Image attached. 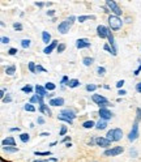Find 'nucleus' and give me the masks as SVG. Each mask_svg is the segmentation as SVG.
I'll return each instance as SVG.
<instances>
[{"label":"nucleus","instance_id":"obj_1","mask_svg":"<svg viewBox=\"0 0 141 162\" xmlns=\"http://www.w3.org/2000/svg\"><path fill=\"white\" fill-rule=\"evenodd\" d=\"M108 25H110V28L112 30H119L121 28V25H123V21H121L120 17L115 15H110V17H108Z\"/></svg>","mask_w":141,"mask_h":162},{"label":"nucleus","instance_id":"obj_2","mask_svg":"<svg viewBox=\"0 0 141 162\" xmlns=\"http://www.w3.org/2000/svg\"><path fill=\"white\" fill-rule=\"evenodd\" d=\"M106 5H107V7L114 12V15H115V16H118V17H119V16L121 15V9L119 8V5H118L116 3H115V2H110V0H108V2H106Z\"/></svg>","mask_w":141,"mask_h":162},{"label":"nucleus","instance_id":"obj_3","mask_svg":"<svg viewBox=\"0 0 141 162\" xmlns=\"http://www.w3.org/2000/svg\"><path fill=\"white\" fill-rule=\"evenodd\" d=\"M137 137H139V123L134 122L133 127H132V131L130 132V136H128V139H130L131 141H134Z\"/></svg>","mask_w":141,"mask_h":162},{"label":"nucleus","instance_id":"obj_4","mask_svg":"<svg viewBox=\"0 0 141 162\" xmlns=\"http://www.w3.org/2000/svg\"><path fill=\"white\" fill-rule=\"evenodd\" d=\"M60 114H61L60 116H63V118H67V119H70V120H73L75 118H76V113H75L73 110H70V109H66V110H63Z\"/></svg>","mask_w":141,"mask_h":162},{"label":"nucleus","instance_id":"obj_5","mask_svg":"<svg viewBox=\"0 0 141 162\" xmlns=\"http://www.w3.org/2000/svg\"><path fill=\"white\" fill-rule=\"evenodd\" d=\"M124 149L121 146H116V148H112V149H107L105 152V155H118L120 153H123Z\"/></svg>","mask_w":141,"mask_h":162},{"label":"nucleus","instance_id":"obj_6","mask_svg":"<svg viewBox=\"0 0 141 162\" xmlns=\"http://www.w3.org/2000/svg\"><path fill=\"white\" fill-rule=\"evenodd\" d=\"M108 32H110V30H108L106 26H103V25H99V26L97 28V34L101 37V38H106V37L108 35Z\"/></svg>","mask_w":141,"mask_h":162},{"label":"nucleus","instance_id":"obj_7","mask_svg":"<svg viewBox=\"0 0 141 162\" xmlns=\"http://www.w3.org/2000/svg\"><path fill=\"white\" fill-rule=\"evenodd\" d=\"M95 144L102 146V148H107V146L111 145V141H108L105 137H97V139H95Z\"/></svg>","mask_w":141,"mask_h":162},{"label":"nucleus","instance_id":"obj_8","mask_svg":"<svg viewBox=\"0 0 141 162\" xmlns=\"http://www.w3.org/2000/svg\"><path fill=\"white\" fill-rule=\"evenodd\" d=\"M98 114H99V116H101V119H103V120H108V119H110V118L112 116V114H111L107 109H101Z\"/></svg>","mask_w":141,"mask_h":162},{"label":"nucleus","instance_id":"obj_9","mask_svg":"<svg viewBox=\"0 0 141 162\" xmlns=\"http://www.w3.org/2000/svg\"><path fill=\"white\" fill-rule=\"evenodd\" d=\"M69 28H70V24H69L68 21H64V22H61V24L59 25V32H60L61 34H67L68 30H69Z\"/></svg>","mask_w":141,"mask_h":162},{"label":"nucleus","instance_id":"obj_10","mask_svg":"<svg viewBox=\"0 0 141 162\" xmlns=\"http://www.w3.org/2000/svg\"><path fill=\"white\" fill-rule=\"evenodd\" d=\"M76 46H77V48H85V47H90V42H89L88 39H79L77 42H76Z\"/></svg>","mask_w":141,"mask_h":162},{"label":"nucleus","instance_id":"obj_11","mask_svg":"<svg viewBox=\"0 0 141 162\" xmlns=\"http://www.w3.org/2000/svg\"><path fill=\"white\" fill-rule=\"evenodd\" d=\"M35 92H37V96H41V97L47 96L46 88H43V86H41V85H37V86H35Z\"/></svg>","mask_w":141,"mask_h":162},{"label":"nucleus","instance_id":"obj_12","mask_svg":"<svg viewBox=\"0 0 141 162\" xmlns=\"http://www.w3.org/2000/svg\"><path fill=\"white\" fill-rule=\"evenodd\" d=\"M121 136H123V132H121L120 128H115L114 129V141H119L121 139Z\"/></svg>","mask_w":141,"mask_h":162},{"label":"nucleus","instance_id":"obj_13","mask_svg":"<svg viewBox=\"0 0 141 162\" xmlns=\"http://www.w3.org/2000/svg\"><path fill=\"white\" fill-rule=\"evenodd\" d=\"M56 46H57V43H56V41H52V42H51V43H50V45H48V46H47L46 48L43 50V51H44V54H50V52L52 51V50H54V48H55Z\"/></svg>","mask_w":141,"mask_h":162},{"label":"nucleus","instance_id":"obj_14","mask_svg":"<svg viewBox=\"0 0 141 162\" xmlns=\"http://www.w3.org/2000/svg\"><path fill=\"white\" fill-rule=\"evenodd\" d=\"M3 145H4V146H15V145H16L15 139H13V137H8V139L3 140Z\"/></svg>","mask_w":141,"mask_h":162},{"label":"nucleus","instance_id":"obj_15","mask_svg":"<svg viewBox=\"0 0 141 162\" xmlns=\"http://www.w3.org/2000/svg\"><path fill=\"white\" fill-rule=\"evenodd\" d=\"M64 103V99L63 98H55V99H51L50 105L51 106H61Z\"/></svg>","mask_w":141,"mask_h":162},{"label":"nucleus","instance_id":"obj_16","mask_svg":"<svg viewBox=\"0 0 141 162\" xmlns=\"http://www.w3.org/2000/svg\"><path fill=\"white\" fill-rule=\"evenodd\" d=\"M93 101L97 103V105H99V103H102V102H105V101H107V99L105 98V97H102V96H98V94H94L93 96Z\"/></svg>","mask_w":141,"mask_h":162},{"label":"nucleus","instance_id":"obj_17","mask_svg":"<svg viewBox=\"0 0 141 162\" xmlns=\"http://www.w3.org/2000/svg\"><path fill=\"white\" fill-rule=\"evenodd\" d=\"M106 127H107V122L103 120V119H101L97 124H95V128H97V129H105Z\"/></svg>","mask_w":141,"mask_h":162},{"label":"nucleus","instance_id":"obj_18","mask_svg":"<svg viewBox=\"0 0 141 162\" xmlns=\"http://www.w3.org/2000/svg\"><path fill=\"white\" fill-rule=\"evenodd\" d=\"M39 111H41V113H43L44 115H48V116L51 115V110H50V109L47 107L46 105H42L41 107H39Z\"/></svg>","mask_w":141,"mask_h":162},{"label":"nucleus","instance_id":"obj_19","mask_svg":"<svg viewBox=\"0 0 141 162\" xmlns=\"http://www.w3.org/2000/svg\"><path fill=\"white\" fill-rule=\"evenodd\" d=\"M42 39H43V42H44V43H48V42H50V39H51V35H50V33H47V32H43V33H42Z\"/></svg>","mask_w":141,"mask_h":162},{"label":"nucleus","instance_id":"obj_20","mask_svg":"<svg viewBox=\"0 0 141 162\" xmlns=\"http://www.w3.org/2000/svg\"><path fill=\"white\" fill-rule=\"evenodd\" d=\"M68 85H69V88H76V86H79V85H80V83H79V80H77V79H73V80H70V81H69Z\"/></svg>","mask_w":141,"mask_h":162},{"label":"nucleus","instance_id":"obj_21","mask_svg":"<svg viewBox=\"0 0 141 162\" xmlns=\"http://www.w3.org/2000/svg\"><path fill=\"white\" fill-rule=\"evenodd\" d=\"M4 151L8 152V153H16L18 149H17L16 146H4Z\"/></svg>","mask_w":141,"mask_h":162},{"label":"nucleus","instance_id":"obj_22","mask_svg":"<svg viewBox=\"0 0 141 162\" xmlns=\"http://www.w3.org/2000/svg\"><path fill=\"white\" fill-rule=\"evenodd\" d=\"M20 139H21L22 142H28V141L30 140V136H29L28 133H21V135H20Z\"/></svg>","mask_w":141,"mask_h":162},{"label":"nucleus","instance_id":"obj_23","mask_svg":"<svg viewBox=\"0 0 141 162\" xmlns=\"http://www.w3.org/2000/svg\"><path fill=\"white\" fill-rule=\"evenodd\" d=\"M106 139H107L108 141H114V129H110V131H108Z\"/></svg>","mask_w":141,"mask_h":162},{"label":"nucleus","instance_id":"obj_24","mask_svg":"<svg viewBox=\"0 0 141 162\" xmlns=\"http://www.w3.org/2000/svg\"><path fill=\"white\" fill-rule=\"evenodd\" d=\"M82 126H84V128H92V127H94V122L93 120H86Z\"/></svg>","mask_w":141,"mask_h":162},{"label":"nucleus","instance_id":"obj_25","mask_svg":"<svg viewBox=\"0 0 141 162\" xmlns=\"http://www.w3.org/2000/svg\"><path fill=\"white\" fill-rule=\"evenodd\" d=\"M93 61H94L93 58H84V64H85V65H92Z\"/></svg>","mask_w":141,"mask_h":162},{"label":"nucleus","instance_id":"obj_26","mask_svg":"<svg viewBox=\"0 0 141 162\" xmlns=\"http://www.w3.org/2000/svg\"><path fill=\"white\" fill-rule=\"evenodd\" d=\"M15 71H16L15 65H11V67H8L7 70H5V72H7V74H13V73H15Z\"/></svg>","mask_w":141,"mask_h":162},{"label":"nucleus","instance_id":"obj_27","mask_svg":"<svg viewBox=\"0 0 141 162\" xmlns=\"http://www.w3.org/2000/svg\"><path fill=\"white\" fill-rule=\"evenodd\" d=\"M21 46H22L24 48H28V47L30 46V41H29V39H22V41H21Z\"/></svg>","mask_w":141,"mask_h":162},{"label":"nucleus","instance_id":"obj_28","mask_svg":"<svg viewBox=\"0 0 141 162\" xmlns=\"http://www.w3.org/2000/svg\"><path fill=\"white\" fill-rule=\"evenodd\" d=\"M90 18H94L93 16L90 17V16H80L79 17V21L80 22H84V21H86V20H90Z\"/></svg>","mask_w":141,"mask_h":162},{"label":"nucleus","instance_id":"obj_29","mask_svg":"<svg viewBox=\"0 0 141 162\" xmlns=\"http://www.w3.org/2000/svg\"><path fill=\"white\" fill-rule=\"evenodd\" d=\"M29 70H30V72H35L37 71V65L33 63V61H30V63H29Z\"/></svg>","mask_w":141,"mask_h":162},{"label":"nucleus","instance_id":"obj_30","mask_svg":"<svg viewBox=\"0 0 141 162\" xmlns=\"http://www.w3.org/2000/svg\"><path fill=\"white\" fill-rule=\"evenodd\" d=\"M44 88H46L47 90H54V89H55V85H54L52 83H47V84H46V86H44Z\"/></svg>","mask_w":141,"mask_h":162},{"label":"nucleus","instance_id":"obj_31","mask_svg":"<svg viewBox=\"0 0 141 162\" xmlns=\"http://www.w3.org/2000/svg\"><path fill=\"white\" fill-rule=\"evenodd\" d=\"M25 110H26V111H34L35 109H34V106H33V105L28 103V105H25Z\"/></svg>","mask_w":141,"mask_h":162},{"label":"nucleus","instance_id":"obj_32","mask_svg":"<svg viewBox=\"0 0 141 162\" xmlns=\"http://www.w3.org/2000/svg\"><path fill=\"white\" fill-rule=\"evenodd\" d=\"M13 28H15L16 30H18V32H20V30H22V25H21L20 22H15V24H13Z\"/></svg>","mask_w":141,"mask_h":162},{"label":"nucleus","instance_id":"obj_33","mask_svg":"<svg viewBox=\"0 0 141 162\" xmlns=\"http://www.w3.org/2000/svg\"><path fill=\"white\" fill-rule=\"evenodd\" d=\"M97 72H98V74H99V76H103V74H105V72H106V70H105L103 67H98Z\"/></svg>","mask_w":141,"mask_h":162},{"label":"nucleus","instance_id":"obj_34","mask_svg":"<svg viewBox=\"0 0 141 162\" xmlns=\"http://www.w3.org/2000/svg\"><path fill=\"white\" fill-rule=\"evenodd\" d=\"M64 50H66V45H64V43H60V45L57 46V52H63Z\"/></svg>","mask_w":141,"mask_h":162},{"label":"nucleus","instance_id":"obj_35","mask_svg":"<svg viewBox=\"0 0 141 162\" xmlns=\"http://www.w3.org/2000/svg\"><path fill=\"white\" fill-rule=\"evenodd\" d=\"M31 90H33V88H31L30 85H26V86H24L22 88V92H25V93H30Z\"/></svg>","mask_w":141,"mask_h":162},{"label":"nucleus","instance_id":"obj_36","mask_svg":"<svg viewBox=\"0 0 141 162\" xmlns=\"http://www.w3.org/2000/svg\"><path fill=\"white\" fill-rule=\"evenodd\" d=\"M95 89H97V86H95V85H88L86 86V90L88 92H94Z\"/></svg>","mask_w":141,"mask_h":162},{"label":"nucleus","instance_id":"obj_37","mask_svg":"<svg viewBox=\"0 0 141 162\" xmlns=\"http://www.w3.org/2000/svg\"><path fill=\"white\" fill-rule=\"evenodd\" d=\"M130 155H131V157H137V151H136V149H131Z\"/></svg>","mask_w":141,"mask_h":162},{"label":"nucleus","instance_id":"obj_38","mask_svg":"<svg viewBox=\"0 0 141 162\" xmlns=\"http://www.w3.org/2000/svg\"><path fill=\"white\" fill-rule=\"evenodd\" d=\"M51 153L50 152H43V153H41V152H35V155H50Z\"/></svg>","mask_w":141,"mask_h":162},{"label":"nucleus","instance_id":"obj_39","mask_svg":"<svg viewBox=\"0 0 141 162\" xmlns=\"http://www.w3.org/2000/svg\"><path fill=\"white\" fill-rule=\"evenodd\" d=\"M59 120H64V122H67V123H69V124H72V120L67 119V118H63V116H59Z\"/></svg>","mask_w":141,"mask_h":162},{"label":"nucleus","instance_id":"obj_40","mask_svg":"<svg viewBox=\"0 0 141 162\" xmlns=\"http://www.w3.org/2000/svg\"><path fill=\"white\" fill-rule=\"evenodd\" d=\"M140 118H141V109H137V118H136V122L137 123L140 120Z\"/></svg>","mask_w":141,"mask_h":162},{"label":"nucleus","instance_id":"obj_41","mask_svg":"<svg viewBox=\"0 0 141 162\" xmlns=\"http://www.w3.org/2000/svg\"><path fill=\"white\" fill-rule=\"evenodd\" d=\"M11 99H12V98H11V96H7V97H4L3 102H4V103H7V102H11Z\"/></svg>","mask_w":141,"mask_h":162},{"label":"nucleus","instance_id":"obj_42","mask_svg":"<svg viewBox=\"0 0 141 162\" xmlns=\"http://www.w3.org/2000/svg\"><path fill=\"white\" fill-rule=\"evenodd\" d=\"M66 132H67V127H61V129H60V135L63 136V135H66Z\"/></svg>","mask_w":141,"mask_h":162},{"label":"nucleus","instance_id":"obj_43","mask_svg":"<svg viewBox=\"0 0 141 162\" xmlns=\"http://www.w3.org/2000/svg\"><path fill=\"white\" fill-rule=\"evenodd\" d=\"M16 52H17V50H16V48H11L9 51H8V54H9V55H15Z\"/></svg>","mask_w":141,"mask_h":162},{"label":"nucleus","instance_id":"obj_44","mask_svg":"<svg viewBox=\"0 0 141 162\" xmlns=\"http://www.w3.org/2000/svg\"><path fill=\"white\" fill-rule=\"evenodd\" d=\"M123 85H124V81H123V80H121V81H118V83H116V86H118V88H121Z\"/></svg>","mask_w":141,"mask_h":162},{"label":"nucleus","instance_id":"obj_45","mask_svg":"<svg viewBox=\"0 0 141 162\" xmlns=\"http://www.w3.org/2000/svg\"><path fill=\"white\" fill-rule=\"evenodd\" d=\"M37 71H41V72H46V70L42 67V65H37Z\"/></svg>","mask_w":141,"mask_h":162},{"label":"nucleus","instance_id":"obj_46","mask_svg":"<svg viewBox=\"0 0 141 162\" xmlns=\"http://www.w3.org/2000/svg\"><path fill=\"white\" fill-rule=\"evenodd\" d=\"M2 42H3V43H8V42H9V38H8V37H3Z\"/></svg>","mask_w":141,"mask_h":162},{"label":"nucleus","instance_id":"obj_47","mask_svg":"<svg viewBox=\"0 0 141 162\" xmlns=\"http://www.w3.org/2000/svg\"><path fill=\"white\" fill-rule=\"evenodd\" d=\"M61 84H68V77H67V76H64V77H63Z\"/></svg>","mask_w":141,"mask_h":162},{"label":"nucleus","instance_id":"obj_48","mask_svg":"<svg viewBox=\"0 0 141 162\" xmlns=\"http://www.w3.org/2000/svg\"><path fill=\"white\" fill-rule=\"evenodd\" d=\"M73 21H75V17H73V16H70V17L68 18V22H69L70 25H72V24H73Z\"/></svg>","mask_w":141,"mask_h":162},{"label":"nucleus","instance_id":"obj_49","mask_svg":"<svg viewBox=\"0 0 141 162\" xmlns=\"http://www.w3.org/2000/svg\"><path fill=\"white\" fill-rule=\"evenodd\" d=\"M136 90H137L139 93H141V83H139V84L136 85Z\"/></svg>","mask_w":141,"mask_h":162},{"label":"nucleus","instance_id":"obj_50","mask_svg":"<svg viewBox=\"0 0 141 162\" xmlns=\"http://www.w3.org/2000/svg\"><path fill=\"white\" fill-rule=\"evenodd\" d=\"M105 50H106V51H108V52H112V50L110 48V46H108V45H105Z\"/></svg>","mask_w":141,"mask_h":162},{"label":"nucleus","instance_id":"obj_51","mask_svg":"<svg viewBox=\"0 0 141 162\" xmlns=\"http://www.w3.org/2000/svg\"><path fill=\"white\" fill-rule=\"evenodd\" d=\"M38 123H39V124H43V123H44V119H43V118H38Z\"/></svg>","mask_w":141,"mask_h":162},{"label":"nucleus","instance_id":"obj_52","mask_svg":"<svg viewBox=\"0 0 141 162\" xmlns=\"http://www.w3.org/2000/svg\"><path fill=\"white\" fill-rule=\"evenodd\" d=\"M125 93H127V92H125V90H123V89H120V90H119V94H120V96H124Z\"/></svg>","mask_w":141,"mask_h":162},{"label":"nucleus","instance_id":"obj_53","mask_svg":"<svg viewBox=\"0 0 141 162\" xmlns=\"http://www.w3.org/2000/svg\"><path fill=\"white\" fill-rule=\"evenodd\" d=\"M43 4H44V3H42V2H37V3H35V5H38V7H43Z\"/></svg>","mask_w":141,"mask_h":162},{"label":"nucleus","instance_id":"obj_54","mask_svg":"<svg viewBox=\"0 0 141 162\" xmlns=\"http://www.w3.org/2000/svg\"><path fill=\"white\" fill-rule=\"evenodd\" d=\"M54 13H55L54 11H48V12H47V15H48V16H54Z\"/></svg>","mask_w":141,"mask_h":162},{"label":"nucleus","instance_id":"obj_55","mask_svg":"<svg viewBox=\"0 0 141 162\" xmlns=\"http://www.w3.org/2000/svg\"><path fill=\"white\" fill-rule=\"evenodd\" d=\"M4 93H5V89H2V93H0V96H2L3 99H4Z\"/></svg>","mask_w":141,"mask_h":162},{"label":"nucleus","instance_id":"obj_56","mask_svg":"<svg viewBox=\"0 0 141 162\" xmlns=\"http://www.w3.org/2000/svg\"><path fill=\"white\" fill-rule=\"evenodd\" d=\"M41 136H43V137H44V136H50V133H48V132H42Z\"/></svg>","mask_w":141,"mask_h":162},{"label":"nucleus","instance_id":"obj_57","mask_svg":"<svg viewBox=\"0 0 141 162\" xmlns=\"http://www.w3.org/2000/svg\"><path fill=\"white\" fill-rule=\"evenodd\" d=\"M140 72H141V65H140V67H139V70H137V71H136V72H134V74H139V73H140Z\"/></svg>","mask_w":141,"mask_h":162},{"label":"nucleus","instance_id":"obj_58","mask_svg":"<svg viewBox=\"0 0 141 162\" xmlns=\"http://www.w3.org/2000/svg\"><path fill=\"white\" fill-rule=\"evenodd\" d=\"M11 131H12V132H13V131H20V128H16L15 127V128H11Z\"/></svg>","mask_w":141,"mask_h":162},{"label":"nucleus","instance_id":"obj_59","mask_svg":"<svg viewBox=\"0 0 141 162\" xmlns=\"http://www.w3.org/2000/svg\"><path fill=\"white\" fill-rule=\"evenodd\" d=\"M35 162H47V161H42V160H35Z\"/></svg>","mask_w":141,"mask_h":162}]
</instances>
